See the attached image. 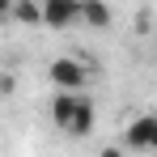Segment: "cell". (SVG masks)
<instances>
[{"instance_id":"6da1fadb","label":"cell","mask_w":157,"mask_h":157,"mask_svg":"<svg viewBox=\"0 0 157 157\" xmlns=\"http://www.w3.org/2000/svg\"><path fill=\"white\" fill-rule=\"evenodd\" d=\"M47 77H51L55 94H85V85H89V64H85V59H72V55H59V59H51Z\"/></svg>"},{"instance_id":"7a4b0ae2","label":"cell","mask_w":157,"mask_h":157,"mask_svg":"<svg viewBox=\"0 0 157 157\" xmlns=\"http://www.w3.org/2000/svg\"><path fill=\"white\" fill-rule=\"evenodd\" d=\"M123 149H132V153H153V149H157V119H153V115H140V119L128 123Z\"/></svg>"},{"instance_id":"3957f363","label":"cell","mask_w":157,"mask_h":157,"mask_svg":"<svg viewBox=\"0 0 157 157\" xmlns=\"http://www.w3.org/2000/svg\"><path fill=\"white\" fill-rule=\"evenodd\" d=\"M77 21V0H38V26L68 30Z\"/></svg>"},{"instance_id":"277c9868","label":"cell","mask_w":157,"mask_h":157,"mask_svg":"<svg viewBox=\"0 0 157 157\" xmlns=\"http://www.w3.org/2000/svg\"><path fill=\"white\" fill-rule=\"evenodd\" d=\"M94 123H98V110H94V102L85 98V94H77V102H72V115H68V128H64V136H89L94 132Z\"/></svg>"},{"instance_id":"5b68a950","label":"cell","mask_w":157,"mask_h":157,"mask_svg":"<svg viewBox=\"0 0 157 157\" xmlns=\"http://www.w3.org/2000/svg\"><path fill=\"white\" fill-rule=\"evenodd\" d=\"M77 21H85L89 30H106L110 26V4L106 0H77Z\"/></svg>"},{"instance_id":"8992f818","label":"cell","mask_w":157,"mask_h":157,"mask_svg":"<svg viewBox=\"0 0 157 157\" xmlns=\"http://www.w3.org/2000/svg\"><path fill=\"white\" fill-rule=\"evenodd\" d=\"M72 102H77V94H55L51 98V106H47V110H51V123L59 132L68 128V115H72Z\"/></svg>"},{"instance_id":"52a82bcc","label":"cell","mask_w":157,"mask_h":157,"mask_svg":"<svg viewBox=\"0 0 157 157\" xmlns=\"http://www.w3.org/2000/svg\"><path fill=\"white\" fill-rule=\"evenodd\" d=\"M9 17H13V21H21V26H38V0H13Z\"/></svg>"},{"instance_id":"ba28073f","label":"cell","mask_w":157,"mask_h":157,"mask_svg":"<svg viewBox=\"0 0 157 157\" xmlns=\"http://www.w3.org/2000/svg\"><path fill=\"white\" fill-rule=\"evenodd\" d=\"M9 94H13V77H9V72H0V98H9Z\"/></svg>"},{"instance_id":"9c48e42d","label":"cell","mask_w":157,"mask_h":157,"mask_svg":"<svg viewBox=\"0 0 157 157\" xmlns=\"http://www.w3.org/2000/svg\"><path fill=\"white\" fill-rule=\"evenodd\" d=\"M98 157H123V149H119V144H106V149H102Z\"/></svg>"},{"instance_id":"30bf717a","label":"cell","mask_w":157,"mask_h":157,"mask_svg":"<svg viewBox=\"0 0 157 157\" xmlns=\"http://www.w3.org/2000/svg\"><path fill=\"white\" fill-rule=\"evenodd\" d=\"M9 9H13V0H0V21L9 17Z\"/></svg>"}]
</instances>
